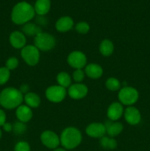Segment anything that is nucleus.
I'll use <instances>...</instances> for the list:
<instances>
[{
	"instance_id": "1",
	"label": "nucleus",
	"mask_w": 150,
	"mask_h": 151,
	"mask_svg": "<svg viewBox=\"0 0 150 151\" xmlns=\"http://www.w3.org/2000/svg\"><path fill=\"white\" fill-rule=\"evenodd\" d=\"M23 100V94L20 90L13 87L4 88L0 93V105L6 109H17Z\"/></svg>"
},
{
	"instance_id": "2",
	"label": "nucleus",
	"mask_w": 150,
	"mask_h": 151,
	"mask_svg": "<svg viewBox=\"0 0 150 151\" xmlns=\"http://www.w3.org/2000/svg\"><path fill=\"white\" fill-rule=\"evenodd\" d=\"M35 9L29 3L21 1L16 4L13 8L11 19L16 24H25L35 16Z\"/></svg>"
},
{
	"instance_id": "3",
	"label": "nucleus",
	"mask_w": 150,
	"mask_h": 151,
	"mask_svg": "<svg viewBox=\"0 0 150 151\" xmlns=\"http://www.w3.org/2000/svg\"><path fill=\"white\" fill-rule=\"evenodd\" d=\"M60 144L63 148L72 150L79 145L82 142V134L76 128L69 127L63 130L60 137Z\"/></svg>"
},
{
	"instance_id": "4",
	"label": "nucleus",
	"mask_w": 150,
	"mask_h": 151,
	"mask_svg": "<svg viewBox=\"0 0 150 151\" xmlns=\"http://www.w3.org/2000/svg\"><path fill=\"white\" fill-rule=\"evenodd\" d=\"M35 46L41 51H49L56 44V40L53 35L47 32H41L35 37Z\"/></svg>"
},
{
	"instance_id": "5",
	"label": "nucleus",
	"mask_w": 150,
	"mask_h": 151,
	"mask_svg": "<svg viewBox=\"0 0 150 151\" xmlns=\"http://www.w3.org/2000/svg\"><path fill=\"white\" fill-rule=\"evenodd\" d=\"M138 91L135 88L130 86L123 87L121 88L119 93V99L121 103L126 106H131L135 104L138 100Z\"/></svg>"
},
{
	"instance_id": "6",
	"label": "nucleus",
	"mask_w": 150,
	"mask_h": 151,
	"mask_svg": "<svg viewBox=\"0 0 150 151\" xmlns=\"http://www.w3.org/2000/svg\"><path fill=\"white\" fill-rule=\"evenodd\" d=\"M21 55L26 64L29 66H35L39 61V50L34 45L25 46L24 48H22Z\"/></svg>"
},
{
	"instance_id": "7",
	"label": "nucleus",
	"mask_w": 150,
	"mask_h": 151,
	"mask_svg": "<svg viewBox=\"0 0 150 151\" xmlns=\"http://www.w3.org/2000/svg\"><path fill=\"white\" fill-rule=\"evenodd\" d=\"M66 96V90L59 85L51 86L46 91V97L52 103H60Z\"/></svg>"
},
{
	"instance_id": "8",
	"label": "nucleus",
	"mask_w": 150,
	"mask_h": 151,
	"mask_svg": "<svg viewBox=\"0 0 150 151\" xmlns=\"http://www.w3.org/2000/svg\"><path fill=\"white\" fill-rule=\"evenodd\" d=\"M67 62L71 67L76 69H82L86 65L87 58L82 52L73 51L68 56Z\"/></svg>"
},
{
	"instance_id": "9",
	"label": "nucleus",
	"mask_w": 150,
	"mask_h": 151,
	"mask_svg": "<svg viewBox=\"0 0 150 151\" xmlns=\"http://www.w3.org/2000/svg\"><path fill=\"white\" fill-rule=\"evenodd\" d=\"M41 141L44 146L49 149H55L60 144V137L54 132L45 131L41 134Z\"/></svg>"
},
{
	"instance_id": "10",
	"label": "nucleus",
	"mask_w": 150,
	"mask_h": 151,
	"mask_svg": "<svg viewBox=\"0 0 150 151\" xmlns=\"http://www.w3.org/2000/svg\"><path fill=\"white\" fill-rule=\"evenodd\" d=\"M88 92V88L85 84L81 83H76L70 86L68 90V94L74 100H79V99L84 98L87 95Z\"/></svg>"
},
{
	"instance_id": "11",
	"label": "nucleus",
	"mask_w": 150,
	"mask_h": 151,
	"mask_svg": "<svg viewBox=\"0 0 150 151\" xmlns=\"http://www.w3.org/2000/svg\"><path fill=\"white\" fill-rule=\"evenodd\" d=\"M86 134L93 138H101L106 134L105 125L100 122H94L86 128Z\"/></svg>"
},
{
	"instance_id": "12",
	"label": "nucleus",
	"mask_w": 150,
	"mask_h": 151,
	"mask_svg": "<svg viewBox=\"0 0 150 151\" xmlns=\"http://www.w3.org/2000/svg\"><path fill=\"white\" fill-rule=\"evenodd\" d=\"M124 118L129 125H135L141 122V115L138 109L133 106H129L125 109Z\"/></svg>"
},
{
	"instance_id": "13",
	"label": "nucleus",
	"mask_w": 150,
	"mask_h": 151,
	"mask_svg": "<svg viewBox=\"0 0 150 151\" xmlns=\"http://www.w3.org/2000/svg\"><path fill=\"white\" fill-rule=\"evenodd\" d=\"M124 112V108L121 103L115 102L110 105L107 109V114L110 120L116 121L121 117Z\"/></svg>"
},
{
	"instance_id": "14",
	"label": "nucleus",
	"mask_w": 150,
	"mask_h": 151,
	"mask_svg": "<svg viewBox=\"0 0 150 151\" xmlns=\"http://www.w3.org/2000/svg\"><path fill=\"white\" fill-rule=\"evenodd\" d=\"M9 41L12 47L16 49H22L26 45V37L24 34L19 31H14L9 37Z\"/></svg>"
},
{
	"instance_id": "15",
	"label": "nucleus",
	"mask_w": 150,
	"mask_h": 151,
	"mask_svg": "<svg viewBox=\"0 0 150 151\" xmlns=\"http://www.w3.org/2000/svg\"><path fill=\"white\" fill-rule=\"evenodd\" d=\"M16 115L19 121L25 123V122H29L32 119V111L31 110V108H29L26 105H21L16 109Z\"/></svg>"
},
{
	"instance_id": "16",
	"label": "nucleus",
	"mask_w": 150,
	"mask_h": 151,
	"mask_svg": "<svg viewBox=\"0 0 150 151\" xmlns=\"http://www.w3.org/2000/svg\"><path fill=\"white\" fill-rule=\"evenodd\" d=\"M74 26V21L69 16H63L60 18L56 22L55 28L57 31L61 32H67L72 29Z\"/></svg>"
},
{
	"instance_id": "17",
	"label": "nucleus",
	"mask_w": 150,
	"mask_h": 151,
	"mask_svg": "<svg viewBox=\"0 0 150 151\" xmlns=\"http://www.w3.org/2000/svg\"><path fill=\"white\" fill-rule=\"evenodd\" d=\"M104 125L106 128V133L111 137H116L123 131V125L121 122L116 121H107Z\"/></svg>"
},
{
	"instance_id": "18",
	"label": "nucleus",
	"mask_w": 150,
	"mask_h": 151,
	"mask_svg": "<svg viewBox=\"0 0 150 151\" xmlns=\"http://www.w3.org/2000/svg\"><path fill=\"white\" fill-rule=\"evenodd\" d=\"M85 73L87 76L92 79H98L101 78L103 74V69L96 63H90L85 66Z\"/></svg>"
},
{
	"instance_id": "19",
	"label": "nucleus",
	"mask_w": 150,
	"mask_h": 151,
	"mask_svg": "<svg viewBox=\"0 0 150 151\" xmlns=\"http://www.w3.org/2000/svg\"><path fill=\"white\" fill-rule=\"evenodd\" d=\"M51 1L50 0H37L35 4V11L39 16H44L50 10Z\"/></svg>"
},
{
	"instance_id": "20",
	"label": "nucleus",
	"mask_w": 150,
	"mask_h": 151,
	"mask_svg": "<svg viewBox=\"0 0 150 151\" xmlns=\"http://www.w3.org/2000/svg\"><path fill=\"white\" fill-rule=\"evenodd\" d=\"M24 100L26 106L29 108H37L40 106L41 99L37 94L33 92H27L24 97Z\"/></svg>"
},
{
	"instance_id": "21",
	"label": "nucleus",
	"mask_w": 150,
	"mask_h": 151,
	"mask_svg": "<svg viewBox=\"0 0 150 151\" xmlns=\"http://www.w3.org/2000/svg\"><path fill=\"white\" fill-rule=\"evenodd\" d=\"M114 50V45L113 42L108 39L103 40L99 45V51L104 56H110L113 54Z\"/></svg>"
},
{
	"instance_id": "22",
	"label": "nucleus",
	"mask_w": 150,
	"mask_h": 151,
	"mask_svg": "<svg viewBox=\"0 0 150 151\" xmlns=\"http://www.w3.org/2000/svg\"><path fill=\"white\" fill-rule=\"evenodd\" d=\"M24 33L26 35H29V36H36L39 33L42 32L41 27L37 26L36 24L32 23H26L24 25L23 28H22Z\"/></svg>"
},
{
	"instance_id": "23",
	"label": "nucleus",
	"mask_w": 150,
	"mask_h": 151,
	"mask_svg": "<svg viewBox=\"0 0 150 151\" xmlns=\"http://www.w3.org/2000/svg\"><path fill=\"white\" fill-rule=\"evenodd\" d=\"M57 81L58 83L59 86L66 88L71 86V78L70 75L67 72H60L57 75Z\"/></svg>"
},
{
	"instance_id": "24",
	"label": "nucleus",
	"mask_w": 150,
	"mask_h": 151,
	"mask_svg": "<svg viewBox=\"0 0 150 151\" xmlns=\"http://www.w3.org/2000/svg\"><path fill=\"white\" fill-rule=\"evenodd\" d=\"M101 145L103 148L110 149V150H113L117 147V142L113 138H110L107 137H103L101 138Z\"/></svg>"
},
{
	"instance_id": "25",
	"label": "nucleus",
	"mask_w": 150,
	"mask_h": 151,
	"mask_svg": "<svg viewBox=\"0 0 150 151\" xmlns=\"http://www.w3.org/2000/svg\"><path fill=\"white\" fill-rule=\"evenodd\" d=\"M105 86L110 91H118L121 89V83L118 79L115 78H110L106 81Z\"/></svg>"
},
{
	"instance_id": "26",
	"label": "nucleus",
	"mask_w": 150,
	"mask_h": 151,
	"mask_svg": "<svg viewBox=\"0 0 150 151\" xmlns=\"http://www.w3.org/2000/svg\"><path fill=\"white\" fill-rule=\"evenodd\" d=\"M10 77V71L7 68L0 67V85H4L8 81Z\"/></svg>"
},
{
	"instance_id": "27",
	"label": "nucleus",
	"mask_w": 150,
	"mask_h": 151,
	"mask_svg": "<svg viewBox=\"0 0 150 151\" xmlns=\"http://www.w3.org/2000/svg\"><path fill=\"white\" fill-rule=\"evenodd\" d=\"M26 126L25 123L20 122V121L15 122L13 125V131L16 134H18V135L24 134L26 131Z\"/></svg>"
},
{
	"instance_id": "28",
	"label": "nucleus",
	"mask_w": 150,
	"mask_h": 151,
	"mask_svg": "<svg viewBox=\"0 0 150 151\" xmlns=\"http://www.w3.org/2000/svg\"><path fill=\"white\" fill-rule=\"evenodd\" d=\"M75 29L80 34H86L88 32L90 29V26L87 22H80L77 23L75 27Z\"/></svg>"
},
{
	"instance_id": "29",
	"label": "nucleus",
	"mask_w": 150,
	"mask_h": 151,
	"mask_svg": "<svg viewBox=\"0 0 150 151\" xmlns=\"http://www.w3.org/2000/svg\"><path fill=\"white\" fill-rule=\"evenodd\" d=\"M18 66H19V60L15 57L9 58L7 61H6L5 67L7 68L10 71L16 69Z\"/></svg>"
},
{
	"instance_id": "30",
	"label": "nucleus",
	"mask_w": 150,
	"mask_h": 151,
	"mask_svg": "<svg viewBox=\"0 0 150 151\" xmlns=\"http://www.w3.org/2000/svg\"><path fill=\"white\" fill-rule=\"evenodd\" d=\"M14 151H30V146L26 142H19L15 145Z\"/></svg>"
},
{
	"instance_id": "31",
	"label": "nucleus",
	"mask_w": 150,
	"mask_h": 151,
	"mask_svg": "<svg viewBox=\"0 0 150 151\" xmlns=\"http://www.w3.org/2000/svg\"><path fill=\"white\" fill-rule=\"evenodd\" d=\"M85 78V72L81 69H76L73 73V79L75 82L81 83Z\"/></svg>"
},
{
	"instance_id": "32",
	"label": "nucleus",
	"mask_w": 150,
	"mask_h": 151,
	"mask_svg": "<svg viewBox=\"0 0 150 151\" xmlns=\"http://www.w3.org/2000/svg\"><path fill=\"white\" fill-rule=\"evenodd\" d=\"M6 122V114L3 110L0 109V126H3Z\"/></svg>"
},
{
	"instance_id": "33",
	"label": "nucleus",
	"mask_w": 150,
	"mask_h": 151,
	"mask_svg": "<svg viewBox=\"0 0 150 151\" xmlns=\"http://www.w3.org/2000/svg\"><path fill=\"white\" fill-rule=\"evenodd\" d=\"M2 127L4 131L6 132H10V131H13V125L10 124V122H5Z\"/></svg>"
},
{
	"instance_id": "34",
	"label": "nucleus",
	"mask_w": 150,
	"mask_h": 151,
	"mask_svg": "<svg viewBox=\"0 0 150 151\" xmlns=\"http://www.w3.org/2000/svg\"><path fill=\"white\" fill-rule=\"evenodd\" d=\"M20 91L22 93V94H26L28 91V90H29V87H28L27 85H25V84H24V85L21 86L20 87Z\"/></svg>"
},
{
	"instance_id": "35",
	"label": "nucleus",
	"mask_w": 150,
	"mask_h": 151,
	"mask_svg": "<svg viewBox=\"0 0 150 151\" xmlns=\"http://www.w3.org/2000/svg\"><path fill=\"white\" fill-rule=\"evenodd\" d=\"M54 151H66L65 148H62V147H57V148L54 149Z\"/></svg>"
},
{
	"instance_id": "36",
	"label": "nucleus",
	"mask_w": 150,
	"mask_h": 151,
	"mask_svg": "<svg viewBox=\"0 0 150 151\" xmlns=\"http://www.w3.org/2000/svg\"><path fill=\"white\" fill-rule=\"evenodd\" d=\"M1 137H2V131H1V130L0 129V139L1 138Z\"/></svg>"
}]
</instances>
